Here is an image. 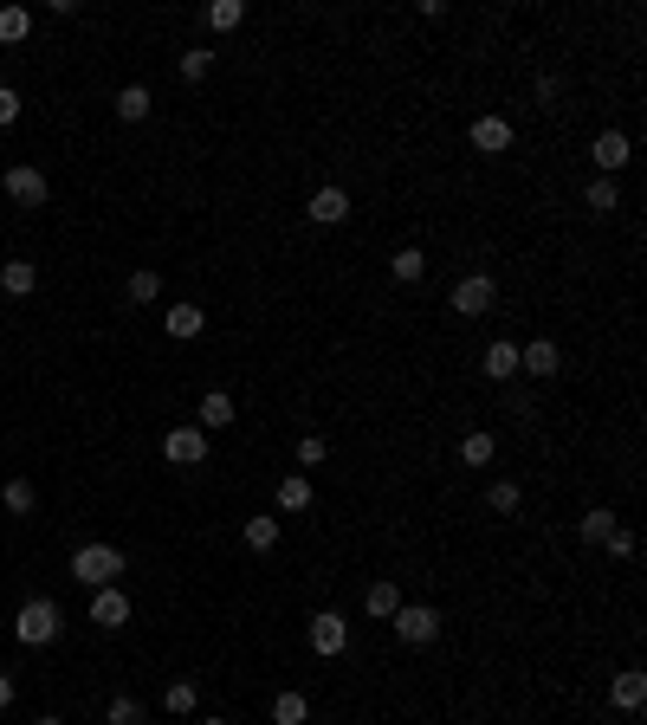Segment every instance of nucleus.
<instances>
[{"label":"nucleus","mask_w":647,"mask_h":725,"mask_svg":"<svg viewBox=\"0 0 647 725\" xmlns=\"http://www.w3.org/2000/svg\"><path fill=\"white\" fill-rule=\"evenodd\" d=\"M208 72H214V52H208V46L182 52V78H188V85H201V78H208Z\"/></svg>","instance_id":"72a5a7b5"},{"label":"nucleus","mask_w":647,"mask_h":725,"mask_svg":"<svg viewBox=\"0 0 647 725\" xmlns=\"http://www.w3.org/2000/svg\"><path fill=\"white\" fill-rule=\"evenodd\" d=\"M162 460H169V467H208V434H201L195 421L169 428L162 434Z\"/></svg>","instance_id":"7ed1b4c3"},{"label":"nucleus","mask_w":647,"mask_h":725,"mask_svg":"<svg viewBox=\"0 0 647 725\" xmlns=\"http://www.w3.org/2000/svg\"><path fill=\"white\" fill-rule=\"evenodd\" d=\"M492 454H499V441H492L486 428H473V434L460 441V467H492Z\"/></svg>","instance_id":"aec40b11"},{"label":"nucleus","mask_w":647,"mask_h":725,"mask_svg":"<svg viewBox=\"0 0 647 725\" xmlns=\"http://www.w3.org/2000/svg\"><path fill=\"white\" fill-rule=\"evenodd\" d=\"M602 544H609V557H635V531H628V525H615Z\"/></svg>","instance_id":"f704fd0d"},{"label":"nucleus","mask_w":647,"mask_h":725,"mask_svg":"<svg viewBox=\"0 0 647 725\" xmlns=\"http://www.w3.org/2000/svg\"><path fill=\"white\" fill-rule=\"evenodd\" d=\"M91 622L98 628H123L130 622V596H123L117 583H110V590H91Z\"/></svg>","instance_id":"9b49d317"},{"label":"nucleus","mask_w":647,"mask_h":725,"mask_svg":"<svg viewBox=\"0 0 647 725\" xmlns=\"http://www.w3.org/2000/svg\"><path fill=\"white\" fill-rule=\"evenodd\" d=\"M156 298H162V272H130V305H156Z\"/></svg>","instance_id":"c756f323"},{"label":"nucleus","mask_w":647,"mask_h":725,"mask_svg":"<svg viewBox=\"0 0 647 725\" xmlns=\"http://www.w3.org/2000/svg\"><path fill=\"white\" fill-rule=\"evenodd\" d=\"M0 505H7L13 518H26V512H33V505H39V492H33V480H7V486H0Z\"/></svg>","instance_id":"393cba45"},{"label":"nucleus","mask_w":647,"mask_h":725,"mask_svg":"<svg viewBox=\"0 0 647 725\" xmlns=\"http://www.w3.org/2000/svg\"><path fill=\"white\" fill-rule=\"evenodd\" d=\"M583 201H589V214H615V208H622V188L602 175V182H589V195H583Z\"/></svg>","instance_id":"c85d7f7f"},{"label":"nucleus","mask_w":647,"mask_h":725,"mask_svg":"<svg viewBox=\"0 0 647 725\" xmlns=\"http://www.w3.org/2000/svg\"><path fill=\"white\" fill-rule=\"evenodd\" d=\"M246 551H279V518H246Z\"/></svg>","instance_id":"b1692460"},{"label":"nucleus","mask_w":647,"mask_h":725,"mask_svg":"<svg viewBox=\"0 0 647 725\" xmlns=\"http://www.w3.org/2000/svg\"><path fill=\"white\" fill-rule=\"evenodd\" d=\"M486 505H492V512H505V518H512L518 505H525V486H518V480H499V486L486 492Z\"/></svg>","instance_id":"2f4dec72"},{"label":"nucleus","mask_w":647,"mask_h":725,"mask_svg":"<svg viewBox=\"0 0 647 725\" xmlns=\"http://www.w3.org/2000/svg\"><path fill=\"white\" fill-rule=\"evenodd\" d=\"M512 143H518L512 117H473V149H479V156H505Z\"/></svg>","instance_id":"6e6552de"},{"label":"nucleus","mask_w":647,"mask_h":725,"mask_svg":"<svg viewBox=\"0 0 647 725\" xmlns=\"http://www.w3.org/2000/svg\"><path fill=\"white\" fill-rule=\"evenodd\" d=\"M389 272H395V285H421V272H428V259H421L415 246H402V253L389 259Z\"/></svg>","instance_id":"a878e982"},{"label":"nucleus","mask_w":647,"mask_h":725,"mask_svg":"<svg viewBox=\"0 0 647 725\" xmlns=\"http://www.w3.org/2000/svg\"><path fill=\"white\" fill-rule=\"evenodd\" d=\"M272 725H311V700L305 693H279L272 700Z\"/></svg>","instance_id":"4be33fe9"},{"label":"nucleus","mask_w":647,"mask_h":725,"mask_svg":"<svg viewBox=\"0 0 647 725\" xmlns=\"http://www.w3.org/2000/svg\"><path fill=\"white\" fill-rule=\"evenodd\" d=\"M0 292H7V298L39 292V266H33V259H7V266H0Z\"/></svg>","instance_id":"2eb2a0df"},{"label":"nucleus","mask_w":647,"mask_h":725,"mask_svg":"<svg viewBox=\"0 0 647 725\" xmlns=\"http://www.w3.org/2000/svg\"><path fill=\"white\" fill-rule=\"evenodd\" d=\"M149 104H156V98H149V85H123V91H117V117H123V123H143Z\"/></svg>","instance_id":"5701e85b"},{"label":"nucleus","mask_w":647,"mask_h":725,"mask_svg":"<svg viewBox=\"0 0 647 725\" xmlns=\"http://www.w3.org/2000/svg\"><path fill=\"white\" fill-rule=\"evenodd\" d=\"M318 460H324V441H318V434H305V441H298V467H318Z\"/></svg>","instance_id":"e433bc0d"},{"label":"nucleus","mask_w":647,"mask_h":725,"mask_svg":"<svg viewBox=\"0 0 647 725\" xmlns=\"http://www.w3.org/2000/svg\"><path fill=\"white\" fill-rule=\"evenodd\" d=\"M240 20H246V0H214V7H208V26H214V33H233Z\"/></svg>","instance_id":"7c9ffc66"},{"label":"nucleus","mask_w":647,"mask_h":725,"mask_svg":"<svg viewBox=\"0 0 647 725\" xmlns=\"http://www.w3.org/2000/svg\"><path fill=\"white\" fill-rule=\"evenodd\" d=\"M609 700L622 706V713H641V700H647V674H641V667H622V674H615V687H609Z\"/></svg>","instance_id":"4468645a"},{"label":"nucleus","mask_w":647,"mask_h":725,"mask_svg":"<svg viewBox=\"0 0 647 725\" xmlns=\"http://www.w3.org/2000/svg\"><path fill=\"white\" fill-rule=\"evenodd\" d=\"M104 725H143V706H136L130 693H117V700L104 706Z\"/></svg>","instance_id":"473e14b6"},{"label":"nucleus","mask_w":647,"mask_h":725,"mask_svg":"<svg viewBox=\"0 0 647 725\" xmlns=\"http://www.w3.org/2000/svg\"><path fill=\"white\" fill-rule=\"evenodd\" d=\"M195 700H201V687H195V680H175V687L162 693V706H169L175 719H188V713H195Z\"/></svg>","instance_id":"bb28decb"},{"label":"nucleus","mask_w":647,"mask_h":725,"mask_svg":"<svg viewBox=\"0 0 647 725\" xmlns=\"http://www.w3.org/2000/svg\"><path fill=\"white\" fill-rule=\"evenodd\" d=\"M195 428H201V434L233 428V395H227V389H208V395H201V408H195Z\"/></svg>","instance_id":"ddd939ff"},{"label":"nucleus","mask_w":647,"mask_h":725,"mask_svg":"<svg viewBox=\"0 0 647 725\" xmlns=\"http://www.w3.org/2000/svg\"><path fill=\"white\" fill-rule=\"evenodd\" d=\"M479 369H486V382H512L518 376V344H486V357H479Z\"/></svg>","instance_id":"dca6fc26"},{"label":"nucleus","mask_w":647,"mask_h":725,"mask_svg":"<svg viewBox=\"0 0 647 725\" xmlns=\"http://www.w3.org/2000/svg\"><path fill=\"white\" fill-rule=\"evenodd\" d=\"M311 648H318L324 661H330V654H343V648H350V615H343V609H318V615H311Z\"/></svg>","instance_id":"423d86ee"},{"label":"nucleus","mask_w":647,"mask_h":725,"mask_svg":"<svg viewBox=\"0 0 647 725\" xmlns=\"http://www.w3.org/2000/svg\"><path fill=\"white\" fill-rule=\"evenodd\" d=\"M492 305H499V279H486V272L453 285V311H460V318H486Z\"/></svg>","instance_id":"39448f33"},{"label":"nucleus","mask_w":647,"mask_h":725,"mask_svg":"<svg viewBox=\"0 0 647 725\" xmlns=\"http://www.w3.org/2000/svg\"><path fill=\"white\" fill-rule=\"evenodd\" d=\"M615 525H622V518H615L609 505H596V512H583V518H576V538H583V544H602Z\"/></svg>","instance_id":"6ab92c4d"},{"label":"nucleus","mask_w":647,"mask_h":725,"mask_svg":"<svg viewBox=\"0 0 647 725\" xmlns=\"http://www.w3.org/2000/svg\"><path fill=\"white\" fill-rule=\"evenodd\" d=\"M162 331H169V337H182V344H188V337H201V331H208V311H195V305H175L169 318H162Z\"/></svg>","instance_id":"a211bd4d"},{"label":"nucleus","mask_w":647,"mask_h":725,"mask_svg":"<svg viewBox=\"0 0 647 725\" xmlns=\"http://www.w3.org/2000/svg\"><path fill=\"white\" fill-rule=\"evenodd\" d=\"M59 628H65V609L52 596H33V603H20V615H13V641L20 648H52Z\"/></svg>","instance_id":"f257e3e1"},{"label":"nucleus","mask_w":647,"mask_h":725,"mask_svg":"<svg viewBox=\"0 0 647 725\" xmlns=\"http://www.w3.org/2000/svg\"><path fill=\"white\" fill-rule=\"evenodd\" d=\"M65 570H72L85 590H110V583L123 577V551H117V544H78Z\"/></svg>","instance_id":"f03ea898"},{"label":"nucleus","mask_w":647,"mask_h":725,"mask_svg":"<svg viewBox=\"0 0 647 725\" xmlns=\"http://www.w3.org/2000/svg\"><path fill=\"white\" fill-rule=\"evenodd\" d=\"M363 609L376 615V622H389V615L402 609V590H395V583H369V590H363Z\"/></svg>","instance_id":"412c9836"},{"label":"nucleus","mask_w":647,"mask_h":725,"mask_svg":"<svg viewBox=\"0 0 647 725\" xmlns=\"http://www.w3.org/2000/svg\"><path fill=\"white\" fill-rule=\"evenodd\" d=\"M272 499H279V512H311V499H318V492H311V480H305V473H285Z\"/></svg>","instance_id":"f3484780"},{"label":"nucleus","mask_w":647,"mask_h":725,"mask_svg":"<svg viewBox=\"0 0 647 725\" xmlns=\"http://www.w3.org/2000/svg\"><path fill=\"white\" fill-rule=\"evenodd\" d=\"M305 214H311L318 227H343V221H350V195H343V188L330 182V188H318V195L305 201Z\"/></svg>","instance_id":"9d476101"},{"label":"nucleus","mask_w":647,"mask_h":725,"mask_svg":"<svg viewBox=\"0 0 647 725\" xmlns=\"http://www.w3.org/2000/svg\"><path fill=\"white\" fill-rule=\"evenodd\" d=\"M589 156H596V169H602V175L615 182V169H628V156H635V143H628V130H602Z\"/></svg>","instance_id":"1a4fd4ad"},{"label":"nucleus","mask_w":647,"mask_h":725,"mask_svg":"<svg viewBox=\"0 0 647 725\" xmlns=\"http://www.w3.org/2000/svg\"><path fill=\"white\" fill-rule=\"evenodd\" d=\"M7 123H20V91L0 85V130H7Z\"/></svg>","instance_id":"c9c22d12"},{"label":"nucleus","mask_w":647,"mask_h":725,"mask_svg":"<svg viewBox=\"0 0 647 725\" xmlns=\"http://www.w3.org/2000/svg\"><path fill=\"white\" fill-rule=\"evenodd\" d=\"M389 622H395V635H402L408 648H428V641H440V609H428V603H402Z\"/></svg>","instance_id":"20e7f679"},{"label":"nucleus","mask_w":647,"mask_h":725,"mask_svg":"<svg viewBox=\"0 0 647 725\" xmlns=\"http://www.w3.org/2000/svg\"><path fill=\"white\" fill-rule=\"evenodd\" d=\"M33 725H65V719H52V713H46V719H33Z\"/></svg>","instance_id":"58836bf2"},{"label":"nucleus","mask_w":647,"mask_h":725,"mask_svg":"<svg viewBox=\"0 0 647 725\" xmlns=\"http://www.w3.org/2000/svg\"><path fill=\"white\" fill-rule=\"evenodd\" d=\"M7 195L20 201V208H46L52 188H46V175H39L33 162H13V169H7Z\"/></svg>","instance_id":"0eeeda50"},{"label":"nucleus","mask_w":647,"mask_h":725,"mask_svg":"<svg viewBox=\"0 0 647 725\" xmlns=\"http://www.w3.org/2000/svg\"><path fill=\"white\" fill-rule=\"evenodd\" d=\"M201 725H227V719H201Z\"/></svg>","instance_id":"ea45409f"},{"label":"nucleus","mask_w":647,"mask_h":725,"mask_svg":"<svg viewBox=\"0 0 647 725\" xmlns=\"http://www.w3.org/2000/svg\"><path fill=\"white\" fill-rule=\"evenodd\" d=\"M7 706H13V674L0 667V713H7Z\"/></svg>","instance_id":"4c0bfd02"},{"label":"nucleus","mask_w":647,"mask_h":725,"mask_svg":"<svg viewBox=\"0 0 647 725\" xmlns=\"http://www.w3.org/2000/svg\"><path fill=\"white\" fill-rule=\"evenodd\" d=\"M26 33H33V13H26V7H0V39H7V46H20Z\"/></svg>","instance_id":"cd10ccee"},{"label":"nucleus","mask_w":647,"mask_h":725,"mask_svg":"<svg viewBox=\"0 0 647 725\" xmlns=\"http://www.w3.org/2000/svg\"><path fill=\"white\" fill-rule=\"evenodd\" d=\"M518 369H525V376H557V369H563V350L557 344H550V337H538V344H525V350H518Z\"/></svg>","instance_id":"f8f14e48"}]
</instances>
